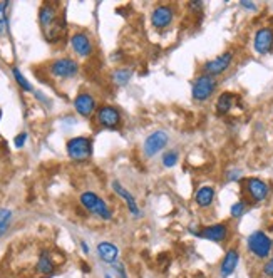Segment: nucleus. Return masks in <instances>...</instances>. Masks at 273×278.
Masks as SVG:
<instances>
[{
    "mask_svg": "<svg viewBox=\"0 0 273 278\" xmlns=\"http://www.w3.org/2000/svg\"><path fill=\"white\" fill-rule=\"evenodd\" d=\"M245 210H246V203H245V201H238V203H235L231 206V216L233 218H240L241 214L245 213Z\"/></svg>",
    "mask_w": 273,
    "mask_h": 278,
    "instance_id": "26",
    "label": "nucleus"
},
{
    "mask_svg": "<svg viewBox=\"0 0 273 278\" xmlns=\"http://www.w3.org/2000/svg\"><path fill=\"white\" fill-rule=\"evenodd\" d=\"M246 246H248V250L251 251V255H255L257 258H260V260H265V258H268L271 253L273 242L266 233L258 230V231H253L248 236V240H246Z\"/></svg>",
    "mask_w": 273,
    "mask_h": 278,
    "instance_id": "3",
    "label": "nucleus"
},
{
    "mask_svg": "<svg viewBox=\"0 0 273 278\" xmlns=\"http://www.w3.org/2000/svg\"><path fill=\"white\" fill-rule=\"evenodd\" d=\"M231 62H233V54L231 52H225V54L218 55V57L208 61L206 64L203 66V71H205V74L213 75V77H215V75L223 74L226 69L231 66Z\"/></svg>",
    "mask_w": 273,
    "mask_h": 278,
    "instance_id": "9",
    "label": "nucleus"
},
{
    "mask_svg": "<svg viewBox=\"0 0 273 278\" xmlns=\"http://www.w3.org/2000/svg\"><path fill=\"white\" fill-rule=\"evenodd\" d=\"M263 273H265L266 276H271V278H273V258H270V260L265 263V267H263Z\"/></svg>",
    "mask_w": 273,
    "mask_h": 278,
    "instance_id": "27",
    "label": "nucleus"
},
{
    "mask_svg": "<svg viewBox=\"0 0 273 278\" xmlns=\"http://www.w3.org/2000/svg\"><path fill=\"white\" fill-rule=\"evenodd\" d=\"M112 267H114V270H118V275L121 278H126V268H124L123 263H114Z\"/></svg>",
    "mask_w": 273,
    "mask_h": 278,
    "instance_id": "29",
    "label": "nucleus"
},
{
    "mask_svg": "<svg viewBox=\"0 0 273 278\" xmlns=\"http://www.w3.org/2000/svg\"><path fill=\"white\" fill-rule=\"evenodd\" d=\"M198 235L205 240H209V242H215V243H221L225 242L228 238V225L225 223H217V225H211V226H206L203 228Z\"/></svg>",
    "mask_w": 273,
    "mask_h": 278,
    "instance_id": "14",
    "label": "nucleus"
},
{
    "mask_svg": "<svg viewBox=\"0 0 273 278\" xmlns=\"http://www.w3.org/2000/svg\"><path fill=\"white\" fill-rule=\"evenodd\" d=\"M253 47L258 54H268L273 49V30L270 27H263L260 29L255 34V41H253Z\"/></svg>",
    "mask_w": 273,
    "mask_h": 278,
    "instance_id": "10",
    "label": "nucleus"
},
{
    "mask_svg": "<svg viewBox=\"0 0 273 278\" xmlns=\"http://www.w3.org/2000/svg\"><path fill=\"white\" fill-rule=\"evenodd\" d=\"M81 205L84 206L89 213H92L94 216H98L101 220L109 221L112 218V211L109 210L107 203L92 191H84L81 194Z\"/></svg>",
    "mask_w": 273,
    "mask_h": 278,
    "instance_id": "2",
    "label": "nucleus"
},
{
    "mask_svg": "<svg viewBox=\"0 0 273 278\" xmlns=\"http://www.w3.org/2000/svg\"><path fill=\"white\" fill-rule=\"evenodd\" d=\"M74 107L77 114L84 117H91L96 111V99H94L89 92H81L77 97L74 99Z\"/></svg>",
    "mask_w": 273,
    "mask_h": 278,
    "instance_id": "12",
    "label": "nucleus"
},
{
    "mask_svg": "<svg viewBox=\"0 0 273 278\" xmlns=\"http://www.w3.org/2000/svg\"><path fill=\"white\" fill-rule=\"evenodd\" d=\"M246 191L253 201H263L268 196V185L258 178H250L246 181Z\"/></svg>",
    "mask_w": 273,
    "mask_h": 278,
    "instance_id": "16",
    "label": "nucleus"
},
{
    "mask_svg": "<svg viewBox=\"0 0 273 278\" xmlns=\"http://www.w3.org/2000/svg\"><path fill=\"white\" fill-rule=\"evenodd\" d=\"M98 123L106 129H116L121 124V112L114 106H101L98 109Z\"/></svg>",
    "mask_w": 273,
    "mask_h": 278,
    "instance_id": "8",
    "label": "nucleus"
},
{
    "mask_svg": "<svg viewBox=\"0 0 273 278\" xmlns=\"http://www.w3.org/2000/svg\"><path fill=\"white\" fill-rule=\"evenodd\" d=\"M7 5L9 2H0V37L7 34Z\"/></svg>",
    "mask_w": 273,
    "mask_h": 278,
    "instance_id": "24",
    "label": "nucleus"
},
{
    "mask_svg": "<svg viewBox=\"0 0 273 278\" xmlns=\"http://www.w3.org/2000/svg\"><path fill=\"white\" fill-rule=\"evenodd\" d=\"M240 5H241V7H245V9H248V10H257V5L253 2H248V0H241Z\"/></svg>",
    "mask_w": 273,
    "mask_h": 278,
    "instance_id": "30",
    "label": "nucleus"
},
{
    "mask_svg": "<svg viewBox=\"0 0 273 278\" xmlns=\"http://www.w3.org/2000/svg\"><path fill=\"white\" fill-rule=\"evenodd\" d=\"M39 22L44 29V35L49 42H55L61 39L62 32H64L66 22L64 17L59 15L57 7L52 4H44L39 10Z\"/></svg>",
    "mask_w": 273,
    "mask_h": 278,
    "instance_id": "1",
    "label": "nucleus"
},
{
    "mask_svg": "<svg viewBox=\"0 0 273 278\" xmlns=\"http://www.w3.org/2000/svg\"><path fill=\"white\" fill-rule=\"evenodd\" d=\"M79 72V64L71 57L55 59L49 64V74L55 79H71Z\"/></svg>",
    "mask_w": 273,
    "mask_h": 278,
    "instance_id": "4",
    "label": "nucleus"
},
{
    "mask_svg": "<svg viewBox=\"0 0 273 278\" xmlns=\"http://www.w3.org/2000/svg\"><path fill=\"white\" fill-rule=\"evenodd\" d=\"M81 245H82V251H84V253L87 255V253H89V246H87V245H86L84 242H82Z\"/></svg>",
    "mask_w": 273,
    "mask_h": 278,
    "instance_id": "32",
    "label": "nucleus"
},
{
    "mask_svg": "<svg viewBox=\"0 0 273 278\" xmlns=\"http://www.w3.org/2000/svg\"><path fill=\"white\" fill-rule=\"evenodd\" d=\"M169 141V136L166 131H154L151 132V134L146 137L144 141V146H143V151L146 156H154L158 154L160 151H163L164 148H166V144Z\"/></svg>",
    "mask_w": 273,
    "mask_h": 278,
    "instance_id": "7",
    "label": "nucleus"
},
{
    "mask_svg": "<svg viewBox=\"0 0 273 278\" xmlns=\"http://www.w3.org/2000/svg\"><path fill=\"white\" fill-rule=\"evenodd\" d=\"M67 154L74 161H84L92 154V141L86 136L71 137L67 141Z\"/></svg>",
    "mask_w": 273,
    "mask_h": 278,
    "instance_id": "5",
    "label": "nucleus"
},
{
    "mask_svg": "<svg viewBox=\"0 0 273 278\" xmlns=\"http://www.w3.org/2000/svg\"><path fill=\"white\" fill-rule=\"evenodd\" d=\"M12 225V211L9 208H0V238L9 231Z\"/></svg>",
    "mask_w": 273,
    "mask_h": 278,
    "instance_id": "21",
    "label": "nucleus"
},
{
    "mask_svg": "<svg viewBox=\"0 0 273 278\" xmlns=\"http://www.w3.org/2000/svg\"><path fill=\"white\" fill-rule=\"evenodd\" d=\"M25 141H27V132H21V134L15 137V148H22Z\"/></svg>",
    "mask_w": 273,
    "mask_h": 278,
    "instance_id": "28",
    "label": "nucleus"
},
{
    "mask_svg": "<svg viewBox=\"0 0 273 278\" xmlns=\"http://www.w3.org/2000/svg\"><path fill=\"white\" fill-rule=\"evenodd\" d=\"M173 17H174V12L169 5H160L153 10L151 14V22L156 29H166L168 25L173 22Z\"/></svg>",
    "mask_w": 273,
    "mask_h": 278,
    "instance_id": "13",
    "label": "nucleus"
},
{
    "mask_svg": "<svg viewBox=\"0 0 273 278\" xmlns=\"http://www.w3.org/2000/svg\"><path fill=\"white\" fill-rule=\"evenodd\" d=\"M233 101H235L233 94L223 92L217 101V111L220 112V114H226V112H230L231 107H233Z\"/></svg>",
    "mask_w": 273,
    "mask_h": 278,
    "instance_id": "20",
    "label": "nucleus"
},
{
    "mask_svg": "<svg viewBox=\"0 0 273 278\" xmlns=\"http://www.w3.org/2000/svg\"><path fill=\"white\" fill-rule=\"evenodd\" d=\"M104 278H112V276H111V275H106Z\"/></svg>",
    "mask_w": 273,
    "mask_h": 278,
    "instance_id": "33",
    "label": "nucleus"
},
{
    "mask_svg": "<svg viewBox=\"0 0 273 278\" xmlns=\"http://www.w3.org/2000/svg\"><path fill=\"white\" fill-rule=\"evenodd\" d=\"M112 189L116 191L121 198H123L124 201H126V205H128V208H129V211L134 214V216H139V206H138V203H136V200H134V196L126 189L123 185H121L119 181H114L112 183Z\"/></svg>",
    "mask_w": 273,
    "mask_h": 278,
    "instance_id": "18",
    "label": "nucleus"
},
{
    "mask_svg": "<svg viewBox=\"0 0 273 278\" xmlns=\"http://www.w3.org/2000/svg\"><path fill=\"white\" fill-rule=\"evenodd\" d=\"M189 7H191L193 10H198L203 7V2H189Z\"/></svg>",
    "mask_w": 273,
    "mask_h": 278,
    "instance_id": "31",
    "label": "nucleus"
},
{
    "mask_svg": "<svg viewBox=\"0 0 273 278\" xmlns=\"http://www.w3.org/2000/svg\"><path fill=\"white\" fill-rule=\"evenodd\" d=\"M213 198H215V189L211 186H203L196 191V203L201 208H208L209 205L213 203Z\"/></svg>",
    "mask_w": 273,
    "mask_h": 278,
    "instance_id": "19",
    "label": "nucleus"
},
{
    "mask_svg": "<svg viewBox=\"0 0 273 278\" xmlns=\"http://www.w3.org/2000/svg\"><path fill=\"white\" fill-rule=\"evenodd\" d=\"M215 89H217V79L213 75L203 74L200 77H196V81L193 82V99L198 101V103H203L213 96Z\"/></svg>",
    "mask_w": 273,
    "mask_h": 278,
    "instance_id": "6",
    "label": "nucleus"
},
{
    "mask_svg": "<svg viewBox=\"0 0 273 278\" xmlns=\"http://www.w3.org/2000/svg\"><path fill=\"white\" fill-rule=\"evenodd\" d=\"M12 74H14V79H15V82H17L18 87H21L22 91H25V92H34V87L29 84V81L24 77L22 72L18 71L17 67H12Z\"/></svg>",
    "mask_w": 273,
    "mask_h": 278,
    "instance_id": "23",
    "label": "nucleus"
},
{
    "mask_svg": "<svg viewBox=\"0 0 273 278\" xmlns=\"http://www.w3.org/2000/svg\"><path fill=\"white\" fill-rule=\"evenodd\" d=\"M176 163H178V153H176V151H169V153L164 154L163 164H164L166 168H173Z\"/></svg>",
    "mask_w": 273,
    "mask_h": 278,
    "instance_id": "25",
    "label": "nucleus"
},
{
    "mask_svg": "<svg viewBox=\"0 0 273 278\" xmlns=\"http://www.w3.org/2000/svg\"><path fill=\"white\" fill-rule=\"evenodd\" d=\"M238 262H240L238 250H235V248L228 250L225 258H223V262H221V265H220V275H221V278L231 276L233 271L237 270V267H238Z\"/></svg>",
    "mask_w": 273,
    "mask_h": 278,
    "instance_id": "15",
    "label": "nucleus"
},
{
    "mask_svg": "<svg viewBox=\"0 0 273 278\" xmlns=\"http://www.w3.org/2000/svg\"><path fill=\"white\" fill-rule=\"evenodd\" d=\"M98 253H99V258L104 263H109V265L118 263L119 250H118V246L112 245L111 242H101L98 245Z\"/></svg>",
    "mask_w": 273,
    "mask_h": 278,
    "instance_id": "17",
    "label": "nucleus"
},
{
    "mask_svg": "<svg viewBox=\"0 0 273 278\" xmlns=\"http://www.w3.org/2000/svg\"><path fill=\"white\" fill-rule=\"evenodd\" d=\"M71 47L79 57H89L92 54V42L84 32H75L71 37Z\"/></svg>",
    "mask_w": 273,
    "mask_h": 278,
    "instance_id": "11",
    "label": "nucleus"
},
{
    "mask_svg": "<svg viewBox=\"0 0 273 278\" xmlns=\"http://www.w3.org/2000/svg\"><path fill=\"white\" fill-rule=\"evenodd\" d=\"M131 75H132L131 69H116L114 74H112V79L118 86H124V84H128V82H129Z\"/></svg>",
    "mask_w": 273,
    "mask_h": 278,
    "instance_id": "22",
    "label": "nucleus"
}]
</instances>
